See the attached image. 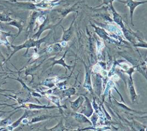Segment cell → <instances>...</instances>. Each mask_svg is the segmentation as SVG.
I'll list each match as a JSON object with an SVG mask.
<instances>
[{
    "mask_svg": "<svg viewBox=\"0 0 147 131\" xmlns=\"http://www.w3.org/2000/svg\"><path fill=\"white\" fill-rule=\"evenodd\" d=\"M118 1L125 3L126 5V6L129 8L130 17V20H131V24L132 25H133V13H134L135 9L140 5H142V4L147 3V0L146 1H134V0H126L125 1H122L119 0Z\"/></svg>",
    "mask_w": 147,
    "mask_h": 131,
    "instance_id": "cell-1",
    "label": "cell"
},
{
    "mask_svg": "<svg viewBox=\"0 0 147 131\" xmlns=\"http://www.w3.org/2000/svg\"><path fill=\"white\" fill-rule=\"evenodd\" d=\"M129 90H130V93L131 98L132 101L134 102L137 99V95H136V93L135 92L134 88L133 87L131 79V81H130V80H129Z\"/></svg>",
    "mask_w": 147,
    "mask_h": 131,
    "instance_id": "cell-3",
    "label": "cell"
},
{
    "mask_svg": "<svg viewBox=\"0 0 147 131\" xmlns=\"http://www.w3.org/2000/svg\"><path fill=\"white\" fill-rule=\"evenodd\" d=\"M145 61H146V65H147V58L145 59Z\"/></svg>",
    "mask_w": 147,
    "mask_h": 131,
    "instance_id": "cell-10",
    "label": "cell"
},
{
    "mask_svg": "<svg viewBox=\"0 0 147 131\" xmlns=\"http://www.w3.org/2000/svg\"><path fill=\"white\" fill-rule=\"evenodd\" d=\"M72 23L71 25V26L69 27V28L66 30V31H64V35H63V39L64 40H67L70 37V36L71 34V28H72Z\"/></svg>",
    "mask_w": 147,
    "mask_h": 131,
    "instance_id": "cell-4",
    "label": "cell"
},
{
    "mask_svg": "<svg viewBox=\"0 0 147 131\" xmlns=\"http://www.w3.org/2000/svg\"><path fill=\"white\" fill-rule=\"evenodd\" d=\"M110 8H111V10L112 11V13H113V20L115 22H116L118 25L120 26V27L123 29L125 28V26H124V24L123 23V21H122V17L116 11V10H115L114 7H113V4H112V2L110 3Z\"/></svg>",
    "mask_w": 147,
    "mask_h": 131,
    "instance_id": "cell-2",
    "label": "cell"
},
{
    "mask_svg": "<svg viewBox=\"0 0 147 131\" xmlns=\"http://www.w3.org/2000/svg\"><path fill=\"white\" fill-rule=\"evenodd\" d=\"M33 58H34V59H36V58H37V57H38V55H37V54H34V55H33Z\"/></svg>",
    "mask_w": 147,
    "mask_h": 131,
    "instance_id": "cell-8",
    "label": "cell"
},
{
    "mask_svg": "<svg viewBox=\"0 0 147 131\" xmlns=\"http://www.w3.org/2000/svg\"><path fill=\"white\" fill-rule=\"evenodd\" d=\"M51 51H52V48H48V52H51Z\"/></svg>",
    "mask_w": 147,
    "mask_h": 131,
    "instance_id": "cell-9",
    "label": "cell"
},
{
    "mask_svg": "<svg viewBox=\"0 0 147 131\" xmlns=\"http://www.w3.org/2000/svg\"><path fill=\"white\" fill-rule=\"evenodd\" d=\"M61 45H62L63 46H65V45H66V43H65V41H63V42L61 43Z\"/></svg>",
    "mask_w": 147,
    "mask_h": 131,
    "instance_id": "cell-6",
    "label": "cell"
},
{
    "mask_svg": "<svg viewBox=\"0 0 147 131\" xmlns=\"http://www.w3.org/2000/svg\"><path fill=\"white\" fill-rule=\"evenodd\" d=\"M81 98H82V97H79L77 100H76V101H75V102H72V103L74 104V105H73V106H74V107H73L74 109H75V110L77 109L78 108H79V106L82 104V102H83V99L82 98V100H80Z\"/></svg>",
    "mask_w": 147,
    "mask_h": 131,
    "instance_id": "cell-5",
    "label": "cell"
},
{
    "mask_svg": "<svg viewBox=\"0 0 147 131\" xmlns=\"http://www.w3.org/2000/svg\"><path fill=\"white\" fill-rule=\"evenodd\" d=\"M22 122L23 123H26V122H28V120H26V119H25V120H24L23 121H22Z\"/></svg>",
    "mask_w": 147,
    "mask_h": 131,
    "instance_id": "cell-7",
    "label": "cell"
}]
</instances>
